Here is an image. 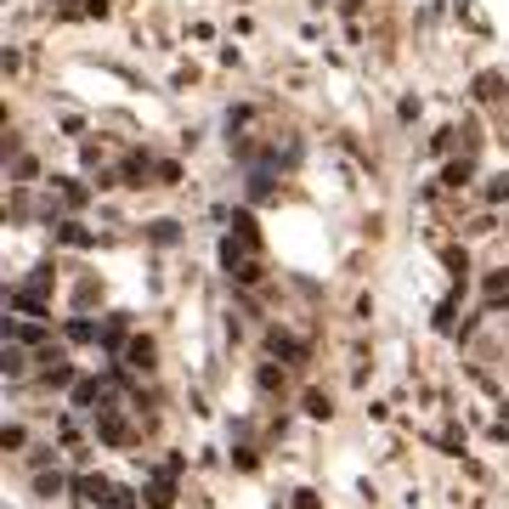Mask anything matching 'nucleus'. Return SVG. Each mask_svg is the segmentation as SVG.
I'll return each instance as SVG.
<instances>
[{"label":"nucleus","mask_w":509,"mask_h":509,"mask_svg":"<svg viewBox=\"0 0 509 509\" xmlns=\"http://www.w3.org/2000/svg\"><path fill=\"white\" fill-rule=\"evenodd\" d=\"M503 91H509V85H503L498 74H481V79H476V97H481V102H498Z\"/></svg>","instance_id":"obj_1"},{"label":"nucleus","mask_w":509,"mask_h":509,"mask_svg":"<svg viewBox=\"0 0 509 509\" xmlns=\"http://www.w3.org/2000/svg\"><path fill=\"white\" fill-rule=\"evenodd\" d=\"M57 238H63V243H74V249H85V243H91V232H85L79 221H63V227H57Z\"/></svg>","instance_id":"obj_2"},{"label":"nucleus","mask_w":509,"mask_h":509,"mask_svg":"<svg viewBox=\"0 0 509 509\" xmlns=\"http://www.w3.org/2000/svg\"><path fill=\"white\" fill-rule=\"evenodd\" d=\"M300 407H306L312 419H328V413H334V402H328L323 391H306V402H300Z\"/></svg>","instance_id":"obj_3"},{"label":"nucleus","mask_w":509,"mask_h":509,"mask_svg":"<svg viewBox=\"0 0 509 509\" xmlns=\"http://www.w3.org/2000/svg\"><path fill=\"white\" fill-rule=\"evenodd\" d=\"M97 436H102V442H113V447H119V442H131V430H124L119 419H102V424H97Z\"/></svg>","instance_id":"obj_4"},{"label":"nucleus","mask_w":509,"mask_h":509,"mask_svg":"<svg viewBox=\"0 0 509 509\" xmlns=\"http://www.w3.org/2000/svg\"><path fill=\"white\" fill-rule=\"evenodd\" d=\"M131 368H153V339H131Z\"/></svg>","instance_id":"obj_5"},{"label":"nucleus","mask_w":509,"mask_h":509,"mask_svg":"<svg viewBox=\"0 0 509 509\" xmlns=\"http://www.w3.org/2000/svg\"><path fill=\"white\" fill-rule=\"evenodd\" d=\"M46 379H51V385H68V379H74V368H68L63 357H46Z\"/></svg>","instance_id":"obj_6"},{"label":"nucleus","mask_w":509,"mask_h":509,"mask_svg":"<svg viewBox=\"0 0 509 509\" xmlns=\"http://www.w3.org/2000/svg\"><path fill=\"white\" fill-rule=\"evenodd\" d=\"M170 498H176V492H170V481H153V487H147V503H153V509H170Z\"/></svg>","instance_id":"obj_7"},{"label":"nucleus","mask_w":509,"mask_h":509,"mask_svg":"<svg viewBox=\"0 0 509 509\" xmlns=\"http://www.w3.org/2000/svg\"><path fill=\"white\" fill-rule=\"evenodd\" d=\"M272 351H283V357H300L306 346H300V339H289V334H272Z\"/></svg>","instance_id":"obj_8"},{"label":"nucleus","mask_w":509,"mask_h":509,"mask_svg":"<svg viewBox=\"0 0 509 509\" xmlns=\"http://www.w3.org/2000/svg\"><path fill=\"white\" fill-rule=\"evenodd\" d=\"M442 181H447V187H464V181H470V164H464V159H458V164H447V176H442Z\"/></svg>","instance_id":"obj_9"},{"label":"nucleus","mask_w":509,"mask_h":509,"mask_svg":"<svg viewBox=\"0 0 509 509\" xmlns=\"http://www.w3.org/2000/svg\"><path fill=\"white\" fill-rule=\"evenodd\" d=\"M108 509H136V498L124 492V487H113V492H108Z\"/></svg>","instance_id":"obj_10"},{"label":"nucleus","mask_w":509,"mask_h":509,"mask_svg":"<svg viewBox=\"0 0 509 509\" xmlns=\"http://www.w3.org/2000/svg\"><path fill=\"white\" fill-rule=\"evenodd\" d=\"M68 339H79V346H85V339H97V328H91V323H68Z\"/></svg>","instance_id":"obj_11"},{"label":"nucleus","mask_w":509,"mask_h":509,"mask_svg":"<svg viewBox=\"0 0 509 509\" xmlns=\"http://www.w3.org/2000/svg\"><path fill=\"white\" fill-rule=\"evenodd\" d=\"M487 198H509V170H503V176H498V181L487 187Z\"/></svg>","instance_id":"obj_12"},{"label":"nucleus","mask_w":509,"mask_h":509,"mask_svg":"<svg viewBox=\"0 0 509 509\" xmlns=\"http://www.w3.org/2000/svg\"><path fill=\"white\" fill-rule=\"evenodd\" d=\"M487 289H492V294H503V289H509V266H503V272H492V277H487Z\"/></svg>","instance_id":"obj_13"},{"label":"nucleus","mask_w":509,"mask_h":509,"mask_svg":"<svg viewBox=\"0 0 509 509\" xmlns=\"http://www.w3.org/2000/svg\"><path fill=\"white\" fill-rule=\"evenodd\" d=\"M294 498H300L294 509H323V503H317V492H294Z\"/></svg>","instance_id":"obj_14"},{"label":"nucleus","mask_w":509,"mask_h":509,"mask_svg":"<svg viewBox=\"0 0 509 509\" xmlns=\"http://www.w3.org/2000/svg\"><path fill=\"white\" fill-rule=\"evenodd\" d=\"M498 430H503V424H498ZM503 442H509V430H503Z\"/></svg>","instance_id":"obj_15"},{"label":"nucleus","mask_w":509,"mask_h":509,"mask_svg":"<svg viewBox=\"0 0 509 509\" xmlns=\"http://www.w3.org/2000/svg\"><path fill=\"white\" fill-rule=\"evenodd\" d=\"M503 424H509V407H503Z\"/></svg>","instance_id":"obj_16"}]
</instances>
